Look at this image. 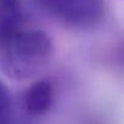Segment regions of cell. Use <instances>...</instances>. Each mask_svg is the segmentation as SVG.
Segmentation results:
<instances>
[{"label":"cell","instance_id":"cell-1","mask_svg":"<svg viewBox=\"0 0 124 124\" xmlns=\"http://www.w3.org/2000/svg\"><path fill=\"white\" fill-rule=\"evenodd\" d=\"M52 56L54 43L45 31L22 27L0 44V71L14 80H26L44 70Z\"/></svg>","mask_w":124,"mask_h":124},{"label":"cell","instance_id":"cell-2","mask_svg":"<svg viewBox=\"0 0 124 124\" xmlns=\"http://www.w3.org/2000/svg\"><path fill=\"white\" fill-rule=\"evenodd\" d=\"M51 16L74 28H93L105 17V0H35Z\"/></svg>","mask_w":124,"mask_h":124},{"label":"cell","instance_id":"cell-3","mask_svg":"<svg viewBox=\"0 0 124 124\" xmlns=\"http://www.w3.org/2000/svg\"><path fill=\"white\" fill-rule=\"evenodd\" d=\"M55 101V88L47 79L33 82L23 93L22 106L27 114L41 117L50 112Z\"/></svg>","mask_w":124,"mask_h":124},{"label":"cell","instance_id":"cell-4","mask_svg":"<svg viewBox=\"0 0 124 124\" xmlns=\"http://www.w3.org/2000/svg\"><path fill=\"white\" fill-rule=\"evenodd\" d=\"M21 0H0V44L24 27Z\"/></svg>","mask_w":124,"mask_h":124},{"label":"cell","instance_id":"cell-5","mask_svg":"<svg viewBox=\"0 0 124 124\" xmlns=\"http://www.w3.org/2000/svg\"><path fill=\"white\" fill-rule=\"evenodd\" d=\"M12 99L9 89L0 80V124H11Z\"/></svg>","mask_w":124,"mask_h":124}]
</instances>
